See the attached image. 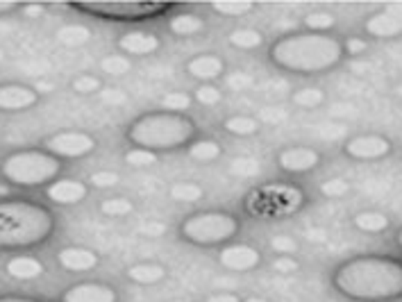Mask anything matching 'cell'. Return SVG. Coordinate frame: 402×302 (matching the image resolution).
<instances>
[{
  "instance_id": "obj_1",
  "label": "cell",
  "mask_w": 402,
  "mask_h": 302,
  "mask_svg": "<svg viewBox=\"0 0 402 302\" xmlns=\"http://www.w3.org/2000/svg\"><path fill=\"white\" fill-rule=\"evenodd\" d=\"M334 287L345 298L359 302H382L402 296V261L380 254L354 257L334 273Z\"/></svg>"
},
{
  "instance_id": "obj_2",
  "label": "cell",
  "mask_w": 402,
  "mask_h": 302,
  "mask_svg": "<svg viewBox=\"0 0 402 302\" xmlns=\"http://www.w3.org/2000/svg\"><path fill=\"white\" fill-rule=\"evenodd\" d=\"M268 57L282 71L316 76L334 69L343 59V43L327 34L298 32L278 39L271 45Z\"/></svg>"
},
{
  "instance_id": "obj_3",
  "label": "cell",
  "mask_w": 402,
  "mask_h": 302,
  "mask_svg": "<svg viewBox=\"0 0 402 302\" xmlns=\"http://www.w3.org/2000/svg\"><path fill=\"white\" fill-rule=\"evenodd\" d=\"M55 230L48 207L30 200H0V250H23L41 245Z\"/></svg>"
},
{
  "instance_id": "obj_4",
  "label": "cell",
  "mask_w": 402,
  "mask_h": 302,
  "mask_svg": "<svg viewBox=\"0 0 402 302\" xmlns=\"http://www.w3.org/2000/svg\"><path fill=\"white\" fill-rule=\"evenodd\" d=\"M198 127L194 118L187 114L173 112H150L127 125L125 136L132 143V148H143L150 152H166L178 150L182 145H191L196 141Z\"/></svg>"
},
{
  "instance_id": "obj_5",
  "label": "cell",
  "mask_w": 402,
  "mask_h": 302,
  "mask_svg": "<svg viewBox=\"0 0 402 302\" xmlns=\"http://www.w3.org/2000/svg\"><path fill=\"white\" fill-rule=\"evenodd\" d=\"M62 161L45 150H18L0 164V175L18 187H41L59 175Z\"/></svg>"
},
{
  "instance_id": "obj_6",
  "label": "cell",
  "mask_w": 402,
  "mask_h": 302,
  "mask_svg": "<svg viewBox=\"0 0 402 302\" xmlns=\"http://www.w3.org/2000/svg\"><path fill=\"white\" fill-rule=\"evenodd\" d=\"M239 218L230 212H216V209H207V212H196L187 216L180 223V236L194 245H203V248H214V245H223L232 241L239 234Z\"/></svg>"
},
{
  "instance_id": "obj_7",
  "label": "cell",
  "mask_w": 402,
  "mask_h": 302,
  "mask_svg": "<svg viewBox=\"0 0 402 302\" xmlns=\"http://www.w3.org/2000/svg\"><path fill=\"white\" fill-rule=\"evenodd\" d=\"M71 7L105 21H148L173 9L168 3H76Z\"/></svg>"
},
{
  "instance_id": "obj_8",
  "label": "cell",
  "mask_w": 402,
  "mask_h": 302,
  "mask_svg": "<svg viewBox=\"0 0 402 302\" xmlns=\"http://www.w3.org/2000/svg\"><path fill=\"white\" fill-rule=\"evenodd\" d=\"M45 152L57 159H80L96 150V139L82 130H64L45 139Z\"/></svg>"
},
{
  "instance_id": "obj_9",
  "label": "cell",
  "mask_w": 402,
  "mask_h": 302,
  "mask_svg": "<svg viewBox=\"0 0 402 302\" xmlns=\"http://www.w3.org/2000/svg\"><path fill=\"white\" fill-rule=\"evenodd\" d=\"M218 264L225 271L232 273H248L254 271L261 264V252L248 243H232L218 252Z\"/></svg>"
},
{
  "instance_id": "obj_10",
  "label": "cell",
  "mask_w": 402,
  "mask_h": 302,
  "mask_svg": "<svg viewBox=\"0 0 402 302\" xmlns=\"http://www.w3.org/2000/svg\"><path fill=\"white\" fill-rule=\"evenodd\" d=\"M343 150L348 157L359 159V161L382 159L391 152V141L380 134H359V136H352L350 141H345Z\"/></svg>"
},
{
  "instance_id": "obj_11",
  "label": "cell",
  "mask_w": 402,
  "mask_h": 302,
  "mask_svg": "<svg viewBox=\"0 0 402 302\" xmlns=\"http://www.w3.org/2000/svg\"><path fill=\"white\" fill-rule=\"evenodd\" d=\"M62 302H118V294L105 282H80L64 291Z\"/></svg>"
},
{
  "instance_id": "obj_12",
  "label": "cell",
  "mask_w": 402,
  "mask_h": 302,
  "mask_svg": "<svg viewBox=\"0 0 402 302\" xmlns=\"http://www.w3.org/2000/svg\"><path fill=\"white\" fill-rule=\"evenodd\" d=\"M159 48V36L145 30H130L121 34V39H118V50L123 55H132V57H148V55H155Z\"/></svg>"
},
{
  "instance_id": "obj_13",
  "label": "cell",
  "mask_w": 402,
  "mask_h": 302,
  "mask_svg": "<svg viewBox=\"0 0 402 302\" xmlns=\"http://www.w3.org/2000/svg\"><path fill=\"white\" fill-rule=\"evenodd\" d=\"M364 30L378 39H394V36L402 34V12L398 7L382 9L364 23Z\"/></svg>"
},
{
  "instance_id": "obj_14",
  "label": "cell",
  "mask_w": 402,
  "mask_h": 302,
  "mask_svg": "<svg viewBox=\"0 0 402 302\" xmlns=\"http://www.w3.org/2000/svg\"><path fill=\"white\" fill-rule=\"evenodd\" d=\"M321 154L309 145H294V148H285L278 154V164L282 171L287 173H307L318 166Z\"/></svg>"
},
{
  "instance_id": "obj_15",
  "label": "cell",
  "mask_w": 402,
  "mask_h": 302,
  "mask_svg": "<svg viewBox=\"0 0 402 302\" xmlns=\"http://www.w3.org/2000/svg\"><path fill=\"white\" fill-rule=\"evenodd\" d=\"M89 194V185L87 182H80V180H71V178H64V180H55L45 189V196H48L55 205H78L82 200L87 198Z\"/></svg>"
},
{
  "instance_id": "obj_16",
  "label": "cell",
  "mask_w": 402,
  "mask_h": 302,
  "mask_svg": "<svg viewBox=\"0 0 402 302\" xmlns=\"http://www.w3.org/2000/svg\"><path fill=\"white\" fill-rule=\"evenodd\" d=\"M57 261L69 273H89L100 264V257L91 248H85V245H69V248L59 250Z\"/></svg>"
},
{
  "instance_id": "obj_17",
  "label": "cell",
  "mask_w": 402,
  "mask_h": 302,
  "mask_svg": "<svg viewBox=\"0 0 402 302\" xmlns=\"http://www.w3.org/2000/svg\"><path fill=\"white\" fill-rule=\"evenodd\" d=\"M187 73L191 78L200 80V85H214V80H218L225 73V62L212 52L196 55V57L187 62Z\"/></svg>"
},
{
  "instance_id": "obj_18",
  "label": "cell",
  "mask_w": 402,
  "mask_h": 302,
  "mask_svg": "<svg viewBox=\"0 0 402 302\" xmlns=\"http://www.w3.org/2000/svg\"><path fill=\"white\" fill-rule=\"evenodd\" d=\"M39 94L25 85H0V109L3 112H23L36 105Z\"/></svg>"
},
{
  "instance_id": "obj_19",
  "label": "cell",
  "mask_w": 402,
  "mask_h": 302,
  "mask_svg": "<svg viewBox=\"0 0 402 302\" xmlns=\"http://www.w3.org/2000/svg\"><path fill=\"white\" fill-rule=\"evenodd\" d=\"M125 278L139 287H155L166 280V268L157 261H139V264L127 266Z\"/></svg>"
},
{
  "instance_id": "obj_20",
  "label": "cell",
  "mask_w": 402,
  "mask_h": 302,
  "mask_svg": "<svg viewBox=\"0 0 402 302\" xmlns=\"http://www.w3.org/2000/svg\"><path fill=\"white\" fill-rule=\"evenodd\" d=\"M5 271H7L9 278L21 280V282H30V280H36L43 273V264L36 257H30V254H16V257H12L5 264Z\"/></svg>"
},
{
  "instance_id": "obj_21",
  "label": "cell",
  "mask_w": 402,
  "mask_h": 302,
  "mask_svg": "<svg viewBox=\"0 0 402 302\" xmlns=\"http://www.w3.org/2000/svg\"><path fill=\"white\" fill-rule=\"evenodd\" d=\"M168 30L175 36H194L205 30V21L194 12H180L168 21Z\"/></svg>"
},
{
  "instance_id": "obj_22",
  "label": "cell",
  "mask_w": 402,
  "mask_h": 302,
  "mask_svg": "<svg viewBox=\"0 0 402 302\" xmlns=\"http://www.w3.org/2000/svg\"><path fill=\"white\" fill-rule=\"evenodd\" d=\"M187 152L194 161L209 164V161H216L218 157H221L223 148H221V143L214 141V139H196L191 145H187Z\"/></svg>"
},
{
  "instance_id": "obj_23",
  "label": "cell",
  "mask_w": 402,
  "mask_h": 302,
  "mask_svg": "<svg viewBox=\"0 0 402 302\" xmlns=\"http://www.w3.org/2000/svg\"><path fill=\"white\" fill-rule=\"evenodd\" d=\"M223 127L225 132L232 136H252L259 132V121L254 116L236 114V116H227L223 121Z\"/></svg>"
},
{
  "instance_id": "obj_24",
  "label": "cell",
  "mask_w": 402,
  "mask_h": 302,
  "mask_svg": "<svg viewBox=\"0 0 402 302\" xmlns=\"http://www.w3.org/2000/svg\"><path fill=\"white\" fill-rule=\"evenodd\" d=\"M227 41H230L232 48L254 50L264 43V34L259 30H254V27H236V30H232L230 36H227Z\"/></svg>"
},
{
  "instance_id": "obj_25",
  "label": "cell",
  "mask_w": 402,
  "mask_h": 302,
  "mask_svg": "<svg viewBox=\"0 0 402 302\" xmlns=\"http://www.w3.org/2000/svg\"><path fill=\"white\" fill-rule=\"evenodd\" d=\"M91 39V32L89 27L80 25V23H73V25H64L57 30V41L62 45H69V48H80V45L89 43Z\"/></svg>"
},
{
  "instance_id": "obj_26",
  "label": "cell",
  "mask_w": 402,
  "mask_h": 302,
  "mask_svg": "<svg viewBox=\"0 0 402 302\" xmlns=\"http://www.w3.org/2000/svg\"><path fill=\"white\" fill-rule=\"evenodd\" d=\"M354 227L361 232L378 234V232H385L389 227V218L382 212H359L354 216Z\"/></svg>"
},
{
  "instance_id": "obj_27",
  "label": "cell",
  "mask_w": 402,
  "mask_h": 302,
  "mask_svg": "<svg viewBox=\"0 0 402 302\" xmlns=\"http://www.w3.org/2000/svg\"><path fill=\"white\" fill-rule=\"evenodd\" d=\"M168 196L175 200V203H198V200H203L205 191L200 185L196 182H175L171 189H168Z\"/></svg>"
},
{
  "instance_id": "obj_28",
  "label": "cell",
  "mask_w": 402,
  "mask_h": 302,
  "mask_svg": "<svg viewBox=\"0 0 402 302\" xmlns=\"http://www.w3.org/2000/svg\"><path fill=\"white\" fill-rule=\"evenodd\" d=\"M134 212V203L127 200L123 196H116V198H109L100 203V214H105L109 218H125Z\"/></svg>"
},
{
  "instance_id": "obj_29",
  "label": "cell",
  "mask_w": 402,
  "mask_h": 302,
  "mask_svg": "<svg viewBox=\"0 0 402 302\" xmlns=\"http://www.w3.org/2000/svg\"><path fill=\"white\" fill-rule=\"evenodd\" d=\"M291 103L303 109H316L325 103V94L318 87H303L291 96Z\"/></svg>"
},
{
  "instance_id": "obj_30",
  "label": "cell",
  "mask_w": 402,
  "mask_h": 302,
  "mask_svg": "<svg viewBox=\"0 0 402 302\" xmlns=\"http://www.w3.org/2000/svg\"><path fill=\"white\" fill-rule=\"evenodd\" d=\"M191 103H194V98H191L187 91H168V94H164L159 100L164 112H173V114H185V109H189Z\"/></svg>"
},
{
  "instance_id": "obj_31",
  "label": "cell",
  "mask_w": 402,
  "mask_h": 302,
  "mask_svg": "<svg viewBox=\"0 0 402 302\" xmlns=\"http://www.w3.org/2000/svg\"><path fill=\"white\" fill-rule=\"evenodd\" d=\"M71 89L80 96L100 94V91H103V80H100L98 76H91V73H82V76H78L71 82Z\"/></svg>"
},
{
  "instance_id": "obj_32",
  "label": "cell",
  "mask_w": 402,
  "mask_h": 302,
  "mask_svg": "<svg viewBox=\"0 0 402 302\" xmlns=\"http://www.w3.org/2000/svg\"><path fill=\"white\" fill-rule=\"evenodd\" d=\"M336 18L330 12H323V9H316V12H309L305 16V25L309 27V32H318V34H325L330 27H334Z\"/></svg>"
},
{
  "instance_id": "obj_33",
  "label": "cell",
  "mask_w": 402,
  "mask_h": 302,
  "mask_svg": "<svg viewBox=\"0 0 402 302\" xmlns=\"http://www.w3.org/2000/svg\"><path fill=\"white\" fill-rule=\"evenodd\" d=\"M100 69H103V73H109V76L121 78L132 69V62L127 59L125 55H107V57H103V62H100Z\"/></svg>"
},
{
  "instance_id": "obj_34",
  "label": "cell",
  "mask_w": 402,
  "mask_h": 302,
  "mask_svg": "<svg viewBox=\"0 0 402 302\" xmlns=\"http://www.w3.org/2000/svg\"><path fill=\"white\" fill-rule=\"evenodd\" d=\"M125 164H130L134 168H145V166H152V164L159 161V154L157 152H150V150H143V148H130L125 152Z\"/></svg>"
},
{
  "instance_id": "obj_35",
  "label": "cell",
  "mask_w": 402,
  "mask_h": 302,
  "mask_svg": "<svg viewBox=\"0 0 402 302\" xmlns=\"http://www.w3.org/2000/svg\"><path fill=\"white\" fill-rule=\"evenodd\" d=\"M194 100L203 107H216L223 100V91L216 85H200L194 91Z\"/></svg>"
},
{
  "instance_id": "obj_36",
  "label": "cell",
  "mask_w": 402,
  "mask_h": 302,
  "mask_svg": "<svg viewBox=\"0 0 402 302\" xmlns=\"http://www.w3.org/2000/svg\"><path fill=\"white\" fill-rule=\"evenodd\" d=\"M268 245H271L273 252L280 254V257H294V254L298 252V241L289 234H275L268 241Z\"/></svg>"
},
{
  "instance_id": "obj_37",
  "label": "cell",
  "mask_w": 402,
  "mask_h": 302,
  "mask_svg": "<svg viewBox=\"0 0 402 302\" xmlns=\"http://www.w3.org/2000/svg\"><path fill=\"white\" fill-rule=\"evenodd\" d=\"M212 9L218 14L227 16V18H239V16L250 14L254 9V5L252 3H230V0H223V3H214Z\"/></svg>"
},
{
  "instance_id": "obj_38",
  "label": "cell",
  "mask_w": 402,
  "mask_h": 302,
  "mask_svg": "<svg viewBox=\"0 0 402 302\" xmlns=\"http://www.w3.org/2000/svg\"><path fill=\"white\" fill-rule=\"evenodd\" d=\"M118 173L116 171H96V173H91V178H89V185L94 187V189H112L118 185Z\"/></svg>"
},
{
  "instance_id": "obj_39",
  "label": "cell",
  "mask_w": 402,
  "mask_h": 302,
  "mask_svg": "<svg viewBox=\"0 0 402 302\" xmlns=\"http://www.w3.org/2000/svg\"><path fill=\"white\" fill-rule=\"evenodd\" d=\"M348 191H350V185L341 178H332V180H327L321 185V194L325 198H343Z\"/></svg>"
},
{
  "instance_id": "obj_40",
  "label": "cell",
  "mask_w": 402,
  "mask_h": 302,
  "mask_svg": "<svg viewBox=\"0 0 402 302\" xmlns=\"http://www.w3.org/2000/svg\"><path fill=\"white\" fill-rule=\"evenodd\" d=\"M252 85H254V78L248 76L245 71H236V73H232V76H227V87L234 89V91H245Z\"/></svg>"
},
{
  "instance_id": "obj_41",
  "label": "cell",
  "mask_w": 402,
  "mask_h": 302,
  "mask_svg": "<svg viewBox=\"0 0 402 302\" xmlns=\"http://www.w3.org/2000/svg\"><path fill=\"white\" fill-rule=\"evenodd\" d=\"M230 171L236 173V175H254V173L259 171V166H257V161L250 157H236V159H232Z\"/></svg>"
},
{
  "instance_id": "obj_42",
  "label": "cell",
  "mask_w": 402,
  "mask_h": 302,
  "mask_svg": "<svg viewBox=\"0 0 402 302\" xmlns=\"http://www.w3.org/2000/svg\"><path fill=\"white\" fill-rule=\"evenodd\" d=\"M271 268L280 273V275H291V273H296L300 268V264L294 257H278V259H273Z\"/></svg>"
},
{
  "instance_id": "obj_43",
  "label": "cell",
  "mask_w": 402,
  "mask_h": 302,
  "mask_svg": "<svg viewBox=\"0 0 402 302\" xmlns=\"http://www.w3.org/2000/svg\"><path fill=\"white\" fill-rule=\"evenodd\" d=\"M366 48H368V43L361 39V36H350L348 41H345V45H343V52H348V55H364L366 52Z\"/></svg>"
},
{
  "instance_id": "obj_44",
  "label": "cell",
  "mask_w": 402,
  "mask_h": 302,
  "mask_svg": "<svg viewBox=\"0 0 402 302\" xmlns=\"http://www.w3.org/2000/svg\"><path fill=\"white\" fill-rule=\"evenodd\" d=\"M166 230H168V227L164 225V223H159V221H148V223H143V225L139 227L141 234L152 236V239H157V236H164V234H166Z\"/></svg>"
},
{
  "instance_id": "obj_45",
  "label": "cell",
  "mask_w": 402,
  "mask_h": 302,
  "mask_svg": "<svg viewBox=\"0 0 402 302\" xmlns=\"http://www.w3.org/2000/svg\"><path fill=\"white\" fill-rule=\"evenodd\" d=\"M100 98H103V103H107V105H123L127 100V96L121 89H103L100 91Z\"/></svg>"
},
{
  "instance_id": "obj_46",
  "label": "cell",
  "mask_w": 402,
  "mask_h": 302,
  "mask_svg": "<svg viewBox=\"0 0 402 302\" xmlns=\"http://www.w3.org/2000/svg\"><path fill=\"white\" fill-rule=\"evenodd\" d=\"M205 302H241V298L236 294H230V291H218V294L207 296Z\"/></svg>"
},
{
  "instance_id": "obj_47",
  "label": "cell",
  "mask_w": 402,
  "mask_h": 302,
  "mask_svg": "<svg viewBox=\"0 0 402 302\" xmlns=\"http://www.w3.org/2000/svg\"><path fill=\"white\" fill-rule=\"evenodd\" d=\"M25 14L34 18V16H41L43 14V7L41 5H30V7H25Z\"/></svg>"
},
{
  "instance_id": "obj_48",
  "label": "cell",
  "mask_w": 402,
  "mask_h": 302,
  "mask_svg": "<svg viewBox=\"0 0 402 302\" xmlns=\"http://www.w3.org/2000/svg\"><path fill=\"white\" fill-rule=\"evenodd\" d=\"M18 5L16 3H0V16H5L9 12H16Z\"/></svg>"
},
{
  "instance_id": "obj_49",
  "label": "cell",
  "mask_w": 402,
  "mask_h": 302,
  "mask_svg": "<svg viewBox=\"0 0 402 302\" xmlns=\"http://www.w3.org/2000/svg\"><path fill=\"white\" fill-rule=\"evenodd\" d=\"M0 302H39V300H30V298H0Z\"/></svg>"
},
{
  "instance_id": "obj_50",
  "label": "cell",
  "mask_w": 402,
  "mask_h": 302,
  "mask_svg": "<svg viewBox=\"0 0 402 302\" xmlns=\"http://www.w3.org/2000/svg\"><path fill=\"white\" fill-rule=\"evenodd\" d=\"M241 302H271L268 298H261V296H250V298H245Z\"/></svg>"
},
{
  "instance_id": "obj_51",
  "label": "cell",
  "mask_w": 402,
  "mask_h": 302,
  "mask_svg": "<svg viewBox=\"0 0 402 302\" xmlns=\"http://www.w3.org/2000/svg\"><path fill=\"white\" fill-rule=\"evenodd\" d=\"M396 239H398V245H400V248H402V230L398 232V236H396Z\"/></svg>"
},
{
  "instance_id": "obj_52",
  "label": "cell",
  "mask_w": 402,
  "mask_h": 302,
  "mask_svg": "<svg viewBox=\"0 0 402 302\" xmlns=\"http://www.w3.org/2000/svg\"><path fill=\"white\" fill-rule=\"evenodd\" d=\"M0 196H7V187H0Z\"/></svg>"
},
{
  "instance_id": "obj_53",
  "label": "cell",
  "mask_w": 402,
  "mask_h": 302,
  "mask_svg": "<svg viewBox=\"0 0 402 302\" xmlns=\"http://www.w3.org/2000/svg\"><path fill=\"white\" fill-rule=\"evenodd\" d=\"M396 91H398V96L402 98V82H400V85H398V89H396Z\"/></svg>"
},
{
  "instance_id": "obj_54",
  "label": "cell",
  "mask_w": 402,
  "mask_h": 302,
  "mask_svg": "<svg viewBox=\"0 0 402 302\" xmlns=\"http://www.w3.org/2000/svg\"><path fill=\"white\" fill-rule=\"evenodd\" d=\"M0 62H3V50H0Z\"/></svg>"
},
{
  "instance_id": "obj_55",
  "label": "cell",
  "mask_w": 402,
  "mask_h": 302,
  "mask_svg": "<svg viewBox=\"0 0 402 302\" xmlns=\"http://www.w3.org/2000/svg\"><path fill=\"white\" fill-rule=\"evenodd\" d=\"M175 302H187V300H175Z\"/></svg>"
}]
</instances>
